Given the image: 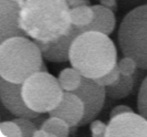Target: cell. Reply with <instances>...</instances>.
Returning <instances> with one entry per match:
<instances>
[{
  "instance_id": "obj_1",
  "label": "cell",
  "mask_w": 147,
  "mask_h": 137,
  "mask_svg": "<svg viewBox=\"0 0 147 137\" xmlns=\"http://www.w3.org/2000/svg\"><path fill=\"white\" fill-rule=\"evenodd\" d=\"M70 11L66 0H26L19 23L36 42H55L73 29Z\"/></svg>"
},
{
  "instance_id": "obj_2",
  "label": "cell",
  "mask_w": 147,
  "mask_h": 137,
  "mask_svg": "<svg viewBox=\"0 0 147 137\" xmlns=\"http://www.w3.org/2000/svg\"><path fill=\"white\" fill-rule=\"evenodd\" d=\"M69 62L88 79H98L117 64V51L110 36L98 31H84L74 39Z\"/></svg>"
},
{
  "instance_id": "obj_3",
  "label": "cell",
  "mask_w": 147,
  "mask_h": 137,
  "mask_svg": "<svg viewBox=\"0 0 147 137\" xmlns=\"http://www.w3.org/2000/svg\"><path fill=\"white\" fill-rule=\"evenodd\" d=\"M47 72L43 55L36 41L27 36L8 38L0 43V76L22 84L33 73Z\"/></svg>"
},
{
  "instance_id": "obj_4",
  "label": "cell",
  "mask_w": 147,
  "mask_h": 137,
  "mask_svg": "<svg viewBox=\"0 0 147 137\" xmlns=\"http://www.w3.org/2000/svg\"><path fill=\"white\" fill-rule=\"evenodd\" d=\"M117 41L124 57L134 59L140 69L147 70V5L134 8L124 17Z\"/></svg>"
},
{
  "instance_id": "obj_5",
  "label": "cell",
  "mask_w": 147,
  "mask_h": 137,
  "mask_svg": "<svg viewBox=\"0 0 147 137\" xmlns=\"http://www.w3.org/2000/svg\"><path fill=\"white\" fill-rule=\"evenodd\" d=\"M22 97L32 111L45 114L59 106L64 90L59 80L50 73L39 71L30 75L22 83Z\"/></svg>"
},
{
  "instance_id": "obj_6",
  "label": "cell",
  "mask_w": 147,
  "mask_h": 137,
  "mask_svg": "<svg viewBox=\"0 0 147 137\" xmlns=\"http://www.w3.org/2000/svg\"><path fill=\"white\" fill-rule=\"evenodd\" d=\"M73 93L79 95L84 103L85 113L79 126H85L88 123L94 121L96 116L101 113L105 103V97L107 96L106 88L98 84L95 80L83 76L80 87L73 91Z\"/></svg>"
},
{
  "instance_id": "obj_7",
  "label": "cell",
  "mask_w": 147,
  "mask_h": 137,
  "mask_svg": "<svg viewBox=\"0 0 147 137\" xmlns=\"http://www.w3.org/2000/svg\"><path fill=\"white\" fill-rule=\"evenodd\" d=\"M118 136L147 137V118L133 111L111 118L105 137Z\"/></svg>"
},
{
  "instance_id": "obj_8",
  "label": "cell",
  "mask_w": 147,
  "mask_h": 137,
  "mask_svg": "<svg viewBox=\"0 0 147 137\" xmlns=\"http://www.w3.org/2000/svg\"><path fill=\"white\" fill-rule=\"evenodd\" d=\"M22 84L9 82L3 78L0 80V97L3 107L16 117L37 119L41 115L28 107L22 97Z\"/></svg>"
},
{
  "instance_id": "obj_9",
  "label": "cell",
  "mask_w": 147,
  "mask_h": 137,
  "mask_svg": "<svg viewBox=\"0 0 147 137\" xmlns=\"http://www.w3.org/2000/svg\"><path fill=\"white\" fill-rule=\"evenodd\" d=\"M26 0H0V43L12 36H26L19 18Z\"/></svg>"
},
{
  "instance_id": "obj_10",
  "label": "cell",
  "mask_w": 147,
  "mask_h": 137,
  "mask_svg": "<svg viewBox=\"0 0 147 137\" xmlns=\"http://www.w3.org/2000/svg\"><path fill=\"white\" fill-rule=\"evenodd\" d=\"M85 113V106L82 99L73 92L64 91V95L58 107L49 113L50 116H57L65 121L70 127L79 126Z\"/></svg>"
},
{
  "instance_id": "obj_11",
  "label": "cell",
  "mask_w": 147,
  "mask_h": 137,
  "mask_svg": "<svg viewBox=\"0 0 147 137\" xmlns=\"http://www.w3.org/2000/svg\"><path fill=\"white\" fill-rule=\"evenodd\" d=\"M83 32L82 28L74 26L71 32L66 36H62L55 42L50 43H43V42H37L42 51V55L44 59L51 61V62H66L69 61V53L71 44L74 39Z\"/></svg>"
},
{
  "instance_id": "obj_12",
  "label": "cell",
  "mask_w": 147,
  "mask_h": 137,
  "mask_svg": "<svg viewBox=\"0 0 147 137\" xmlns=\"http://www.w3.org/2000/svg\"><path fill=\"white\" fill-rule=\"evenodd\" d=\"M92 8L94 11V19L86 28L82 29L83 32L93 30V31H98L110 36L116 26V19L113 10L110 8L104 7L102 5H95V6H92Z\"/></svg>"
},
{
  "instance_id": "obj_13",
  "label": "cell",
  "mask_w": 147,
  "mask_h": 137,
  "mask_svg": "<svg viewBox=\"0 0 147 137\" xmlns=\"http://www.w3.org/2000/svg\"><path fill=\"white\" fill-rule=\"evenodd\" d=\"M136 83L134 75H119V79L110 86H106V95L113 100H122L132 93Z\"/></svg>"
},
{
  "instance_id": "obj_14",
  "label": "cell",
  "mask_w": 147,
  "mask_h": 137,
  "mask_svg": "<svg viewBox=\"0 0 147 137\" xmlns=\"http://www.w3.org/2000/svg\"><path fill=\"white\" fill-rule=\"evenodd\" d=\"M58 80L64 91L73 92L80 87L82 80H83V75L75 67L72 66V67L63 69L59 73Z\"/></svg>"
},
{
  "instance_id": "obj_15",
  "label": "cell",
  "mask_w": 147,
  "mask_h": 137,
  "mask_svg": "<svg viewBox=\"0 0 147 137\" xmlns=\"http://www.w3.org/2000/svg\"><path fill=\"white\" fill-rule=\"evenodd\" d=\"M42 130H47L48 133L51 134L52 137H66L70 135V125L63 121L62 118L57 116H50L49 118L44 119L41 124Z\"/></svg>"
},
{
  "instance_id": "obj_16",
  "label": "cell",
  "mask_w": 147,
  "mask_h": 137,
  "mask_svg": "<svg viewBox=\"0 0 147 137\" xmlns=\"http://www.w3.org/2000/svg\"><path fill=\"white\" fill-rule=\"evenodd\" d=\"M71 21L73 26H76L79 28H86L94 19V11L93 8L90 6H79V7L71 8L70 11Z\"/></svg>"
},
{
  "instance_id": "obj_17",
  "label": "cell",
  "mask_w": 147,
  "mask_h": 137,
  "mask_svg": "<svg viewBox=\"0 0 147 137\" xmlns=\"http://www.w3.org/2000/svg\"><path fill=\"white\" fill-rule=\"evenodd\" d=\"M0 134L2 137H20L22 136V130L19 124L13 119L3 121L0 124Z\"/></svg>"
},
{
  "instance_id": "obj_18",
  "label": "cell",
  "mask_w": 147,
  "mask_h": 137,
  "mask_svg": "<svg viewBox=\"0 0 147 137\" xmlns=\"http://www.w3.org/2000/svg\"><path fill=\"white\" fill-rule=\"evenodd\" d=\"M117 65L119 72L123 75H135L136 70L138 67L136 61L128 57H124L123 59H121L117 62Z\"/></svg>"
},
{
  "instance_id": "obj_19",
  "label": "cell",
  "mask_w": 147,
  "mask_h": 137,
  "mask_svg": "<svg viewBox=\"0 0 147 137\" xmlns=\"http://www.w3.org/2000/svg\"><path fill=\"white\" fill-rule=\"evenodd\" d=\"M137 108L140 114L147 118V76L144 79L140 87L137 97Z\"/></svg>"
},
{
  "instance_id": "obj_20",
  "label": "cell",
  "mask_w": 147,
  "mask_h": 137,
  "mask_svg": "<svg viewBox=\"0 0 147 137\" xmlns=\"http://www.w3.org/2000/svg\"><path fill=\"white\" fill-rule=\"evenodd\" d=\"M13 121L19 124V126L21 127V130H22V136H24V137L33 136L34 133H36V130H38L36 123H33L30 118L16 117Z\"/></svg>"
},
{
  "instance_id": "obj_21",
  "label": "cell",
  "mask_w": 147,
  "mask_h": 137,
  "mask_svg": "<svg viewBox=\"0 0 147 137\" xmlns=\"http://www.w3.org/2000/svg\"><path fill=\"white\" fill-rule=\"evenodd\" d=\"M119 75H121V72H119V69H118V65L116 64L115 65V67L110 71L109 73H106L105 75L103 76H101V78H98V79H95V81L98 83V84H101L102 86H110L112 84H114L118 79H119Z\"/></svg>"
},
{
  "instance_id": "obj_22",
  "label": "cell",
  "mask_w": 147,
  "mask_h": 137,
  "mask_svg": "<svg viewBox=\"0 0 147 137\" xmlns=\"http://www.w3.org/2000/svg\"><path fill=\"white\" fill-rule=\"evenodd\" d=\"M90 130L93 137H105V133L107 130V125L102 121L94 119L90 124Z\"/></svg>"
},
{
  "instance_id": "obj_23",
  "label": "cell",
  "mask_w": 147,
  "mask_h": 137,
  "mask_svg": "<svg viewBox=\"0 0 147 137\" xmlns=\"http://www.w3.org/2000/svg\"><path fill=\"white\" fill-rule=\"evenodd\" d=\"M133 109L129 106L127 105H117L114 108H112V111L110 112V119L115 117V116L119 115V114H123V113H126V112H132Z\"/></svg>"
},
{
  "instance_id": "obj_24",
  "label": "cell",
  "mask_w": 147,
  "mask_h": 137,
  "mask_svg": "<svg viewBox=\"0 0 147 137\" xmlns=\"http://www.w3.org/2000/svg\"><path fill=\"white\" fill-rule=\"evenodd\" d=\"M66 1H67V3L70 5L71 8L79 7V6H84V5L88 6V5H90V1H88V0H66Z\"/></svg>"
},
{
  "instance_id": "obj_25",
  "label": "cell",
  "mask_w": 147,
  "mask_h": 137,
  "mask_svg": "<svg viewBox=\"0 0 147 137\" xmlns=\"http://www.w3.org/2000/svg\"><path fill=\"white\" fill-rule=\"evenodd\" d=\"M101 5L106 8H110L112 10L116 9V0H100Z\"/></svg>"
},
{
  "instance_id": "obj_26",
  "label": "cell",
  "mask_w": 147,
  "mask_h": 137,
  "mask_svg": "<svg viewBox=\"0 0 147 137\" xmlns=\"http://www.w3.org/2000/svg\"><path fill=\"white\" fill-rule=\"evenodd\" d=\"M52 137L51 134L50 133H48L47 130H42V128H39V130H36V133H34V135H33V137Z\"/></svg>"
}]
</instances>
